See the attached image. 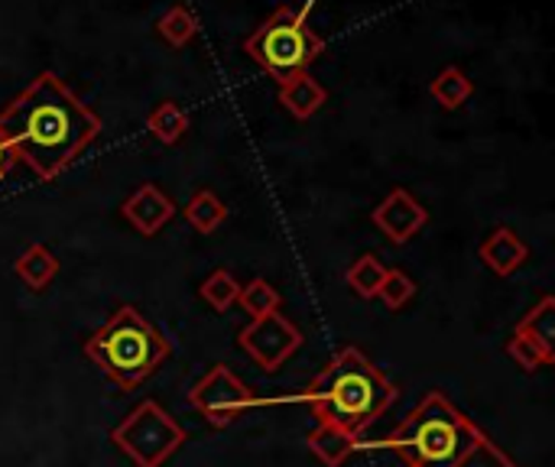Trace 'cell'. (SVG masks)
<instances>
[{
  "mask_svg": "<svg viewBox=\"0 0 555 467\" xmlns=\"http://www.w3.org/2000/svg\"><path fill=\"white\" fill-rule=\"evenodd\" d=\"M309 452L322 462L325 467H341L354 452H358V439L332 423H319L312 432H309Z\"/></svg>",
  "mask_w": 555,
  "mask_h": 467,
  "instance_id": "4fadbf2b",
  "label": "cell"
},
{
  "mask_svg": "<svg viewBox=\"0 0 555 467\" xmlns=\"http://www.w3.org/2000/svg\"><path fill=\"white\" fill-rule=\"evenodd\" d=\"M189 403L218 429L237 423L241 416H247L254 406H257V397L254 390L237 380L224 364L211 367L192 390H189Z\"/></svg>",
  "mask_w": 555,
  "mask_h": 467,
  "instance_id": "52a82bcc",
  "label": "cell"
},
{
  "mask_svg": "<svg viewBox=\"0 0 555 467\" xmlns=\"http://www.w3.org/2000/svg\"><path fill=\"white\" fill-rule=\"evenodd\" d=\"M387 276V267L380 263V257L374 254H361L351 267H348V286L361 296V299H377V289Z\"/></svg>",
  "mask_w": 555,
  "mask_h": 467,
  "instance_id": "d6986e66",
  "label": "cell"
},
{
  "mask_svg": "<svg viewBox=\"0 0 555 467\" xmlns=\"http://www.w3.org/2000/svg\"><path fill=\"white\" fill-rule=\"evenodd\" d=\"M433 98L446 107V111H459L468 98H472V78L462 72V68H455V65H449V68H442L436 78H433Z\"/></svg>",
  "mask_w": 555,
  "mask_h": 467,
  "instance_id": "e0dca14e",
  "label": "cell"
},
{
  "mask_svg": "<svg viewBox=\"0 0 555 467\" xmlns=\"http://www.w3.org/2000/svg\"><path fill=\"white\" fill-rule=\"evenodd\" d=\"M413 296H416V283H413L403 270H387V276H384V283H380V289H377V299H380L387 309L400 312Z\"/></svg>",
  "mask_w": 555,
  "mask_h": 467,
  "instance_id": "cb8c5ba5",
  "label": "cell"
},
{
  "mask_svg": "<svg viewBox=\"0 0 555 467\" xmlns=\"http://www.w3.org/2000/svg\"><path fill=\"white\" fill-rule=\"evenodd\" d=\"M120 211H124V218H127L143 237H153V234H159V231L176 218V202H172L159 185L146 182V185H140V189L120 205Z\"/></svg>",
  "mask_w": 555,
  "mask_h": 467,
  "instance_id": "30bf717a",
  "label": "cell"
},
{
  "mask_svg": "<svg viewBox=\"0 0 555 467\" xmlns=\"http://www.w3.org/2000/svg\"><path fill=\"white\" fill-rule=\"evenodd\" d=\"M182 215H185L189 228H195L198 234H215L228 221V205L215 192L202 189V192H195L189 198V205L182 208Z\"/></svg>",
  "mask_w": 555,
  "mask_h": 467,
  "instance_id": "9a60e30c",
  "label": "cell"
},
{
  "mask_svg": "<svg viewBox=\"0 0 555 467\" xmlns=\"http://www.w3.org/2000/svg\"><path fill=\"white\" fill-rule=\"evenodd\" d=\"M374 224L377 231L390 241V244H406L413 241L426 224H429V211L406 192V189H393L377 208H374Z\"/></svg>",
  "mask_w": 555,
  "mask_h": 467,
  "instance_id": "9c48e42d",
  "label": "cell"
},
{
  "mask_svg": "<svg viewBox=\"0 0 555 467\" xmlns=\"http://www.w3.org/2000/svg\"><path fill=\"white\" fill-rule=\"evenodd\" d=\"M481 260L498 273V276H514L527 260H530V247L520 241V234L514 228H498L485 237L481 244Z\"/></svg>",
  "mask_w": 555,
  "mask_h": 467,
  "instance_id": "8fae6325",
  "label": "cell"
},
{
  "mask_svg": "<svg viewBox=\"0 0 555 467\" xmlns=\"http://www.w3.org/2000/svg\"><path fill=\"white\" fill-rule=\"evenodd\" d=\"M507 354H511V361H514L520 371H527V374H533V371L553 364L555 358V351H550L546 345H540V341H533V338H527V335H520V332H514V338L507 341Z\"/></svg>",
  "mask_w": 555,
  "mask_h": 467,
  "instance_id": "44dd1931",
  "label": "cell"
},
{
  "mask_svg": "<svg viewBox=\"0 0 555 467\" xmlns=\"http://www.w3.org/2000/svg\"><path fill=\"white\" fill-rule=\"evenodd\" d=\"M156 29H159V36H163L169 46H185V42L198 33V20H195V13H189L182 3H176V7H169V10L159 16Z\"/></svg>",
  "mask_w": 555,
  "mask_h": 467,
  "instance_id": "7402d4cb",
  "label": "cell"
},
{
  "mask_svg": "<svg viewBox=\"0 0 555 467\" xmlns=\"http://www.w3.org/2000/svg\"><path fill=\"white\" fill-rule=\"evenodd\" d=\"M459 467H520L498 442H491V439H485L465 462Z\"/></svg>",
  "mask_w": 555,
  "mask_h": 467,
  "instance_id": "d4e9b609",
  "label": "cell"
},
{
  "mask_svg": "<svg viewBox=\"0 0 555 467\" xmlns=\"http://www.w3.org/2000/svg\"><path fill=\"white\" fill-rule=\"evenodd\" d=\"M237 306L250 315V319H263L270 312H280V293L273 283H267L263 276L250 280L247 286H241Z\"/></svg>",
  "mask_w": 555,
  "mask_h": 467,
  "instance_id": "ffe728a7",
  "label": "cell"
},
{
  "mask_svg": "<svg viewBox=\"0 0 555 467\" xmlns=\"http://www.w3.org/2000/svg\"><path fill=\"white\" fill-rule=\"evenodd\" d=\"M302 345V332L280 312H270L263 319H250L247 328L237 335V348L267 374L280 371Z\"/></svg>",
  "mask_w": 555,
  "mask_h": 467,
  "instance_id": "ba28073f",
  "label": "cell"
},
{
  "mask_svg": "<svg viewBox=\"0 0 555 467\" xmlns=\"http://www.w3.org/2000/svg\"><path fill=\"white\" fill-rule=\"evenodd\" d=\"M202 299L215 309V312H228L231 306H237L241 296V283L228 273V270H215L205 283H202Z\"/></svg>",
  "mask_w": 555,
  "mask_h": 467,
  "instance_id": "603a6c76",
  "label": "cell"
},
{
  "mask_svg": "<svg viewBox=\"0 0 555 467\" xmlns=\"http://www.w3.org/2000/svg\"><path fill=\"white\" fill-rule=\"evenodd\" d=\"M485 439L442 393H429L377 449L397 452L406 467H459Z\"/></svg>",
  "mask_w": 555,
  "mask_h": 467,
  "instance_id": "3957f363",
  "label": "cell"
},
{
  "mask_svg": "<svg viewBox=\"0 0 555 467\" xmlns=\"http://www.w3.org/2000/svg\"><path fill=\"white\" fill-rule=\"evenodd\" d=\"M169 341L133 309L120 306L88 341L85 354L120 387L137 390L169 358Z\"/></svg>",
  "mask_w": 555,
  "mask_h": 467,
  "instance_id": "277c9868",
  "label": "cell"
},
{
  "mask_svg": "<svg viewBox=\"0 0 555 467\" xmlns=\"http://www.w3.org/2000/svg\"><path fill=\"white\" fill-rule=\"evenodd\" d=\"M309 10L312 0H306L302 7H280L247 39V52L270 78H296L309 72V65L325 52L322 36L309 23Z\"/></svg>",
  "mask_w": 555,
  "mask_h": 467,
  "instance_id": "5b68a950",
  "label": "cell"
},
{
  "mask_svg": "<svg viewBox=\"0 0 555 467\" xmlns=\"http://www.w3.org/2000/svg\"><path fill=\"white\" fill-rule=\"evenodd\" d=\"M325 101H328V91H325L322 81L312 78L309 72L280 81V104H283L296 120H309L312 114H319Z\"/></svg>",
  "mask_w": 555,
  "mask_h": 467,
  "instance_id": "7c38bea8",
  "label": "cell"
},
{
  "mask_svg": "<svg viewBox=\"0 0 555 467\" xmlns=\"http://www.w3.org/2000/svg\"><path fill=\"white\" fill-rule=\"evenodd\" d=\"M0 133L16 163H26L42 182H52L101 133V117L52 72H39L36 81L0 111Z\"/></svg>",
  "mask_w": 555,
  "mask_h": 467,
  "instance_id": "6da1fadb",
  "label": "cell"
},
{
  "mask_svg": "<svg viewBox=\"0 0 555 467\" xmlns=\"http://www.w3.org/2000/svg\"><path fill=\"white\" fill-rule=\"evenodd\" d=\"M397 400L393 380L358 348H345L289 403H306L319 423H332L361 439Z\"/></svg>",
  "mask_w": 555,
  "mask_h": 467,
  "instance_id": "7a4b0ae2",
  "label": "cell"
},
{
  "mask_svg": "<svg viewBox=\"0 0 555 467\" xmlns=\"http://www.w3.org/2000/svg\"><path fill=\"white\" fill-rule=\"evenodd\" d=\"M111 442L137 467H163L185 442L182 426L153 400L140 403L111 432Z\"/></svg>",
  "mask_w": 555,
  "mask_h": 467,
  "instance_id": "8992f818",
  "label": "cell"
},
{
  "mask_svg": "<svg viewBox=\"0 0 555 467\" xmlns=\"http://www.w3.org/2000/svg\"><path fill=\"white\" fill-rule=\"evenodd\" d=\"M13 270H16V276H20L29 289L39 293V289H46V286L55 280L59 260H55V254H52L46 244H29V247L16 257Z\"/></svg>",
  "mask_w": 555,
  "mask_h": 467,
  "instance_id": "5bb4252c",
  "label": "cell"
},
{
  "mask_svg": "<svg viewBox=\"0 0 555 467\" xmlns=\"http://www.w3.org/2000/svg\"><path fill=\"white\" fill-rule=\"evenodd\" d=\"M16 166V156H13V150H10V143L3 140V133H0V182L10 176V169Z\"/></svg>",
  "mask_w": 555,
  "mask_h": 467,
  "instance_id": "484cf974",
  "label": "cell"
},
{
  "mask_svg": "<svg viewBox=\"0 0 555 467\" xmlns=\"http://www.w3.org/2000/svg\"><path fill=\"white\" fill-rule=\"evenodd\" d=\"M517 332H520V335H527V338H533V341H540V345H546L550 351H555V299L553 296H543V299L530 309V315H524V319H520Z\"/></svg>",
  "mask_w": 555,
  "mask_h": 467,
  "instance_id": "ac0fdd59",
  "label": "cell"
},
{
  "mask_svg": "<svg viewBox=\"0 0 555 467\" xmlns=\"http://www.w3.org/2000/svg\"><path fill=\"white\" fill-rule=\"evenodd\" d=\"M146 130H150L159 143L172 146V143H179V140L185 137V130H189V114H185V107H182V104H176V101H163V104H156V107L150 111V117H146Z\"/></svg>",
  "mask_w": 555,
  "mask_h": 467,
  "instance_id": "2e32d148",
  "label": "cell"
}]
</instances>
